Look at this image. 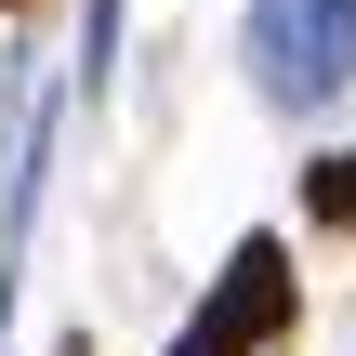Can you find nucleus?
<instances>
[{"instance_id": "obj_1", "label": "nucleus", "mask_w": 356, "mask_h": 356, "mask_svg": "<svg viewBox=\"0 0 356 356\" xmlns=\"http://www.w3.org/2000/svg\"><path fill=\"white\" fill-rule=\"evenodd\" d=\"M356 79V0H251V92L277 119H317Z\"/></svg>"}, {"instance_id": "obj_2", "label": "nucleus", "mask_w": 356, "mask_h": 356, "mask_svg": "<svg viewBox=\"0 0 356 356\" xmlns=\"http://www.w3.org/2000/svg\"><path fill=\"white\" fill-rule=\"evenodd\" d=\"M291 304H304V291H291V251H277V238H238L225 277H211V304L172 330V356H264L291 330Z\"/></svg>"}, {"instance_id": "obj_3", "label": "nucleus", "mask_w": 356, "mask_h": 356, "mask_svg": "<svg viewBox=\"0 0 356 356\" xmlns=\"http://www.w3.org/2000/svg\"><path fill=\"white\" fill-rule=\"evenodd\" d=\"M304 211H317V225H356V145L304 159Z\"/></svg>"}]
</instances>
